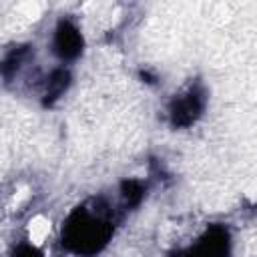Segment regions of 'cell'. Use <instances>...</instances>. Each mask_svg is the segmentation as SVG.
Masks as SVG:
<instances>
[{
	"mask_svg": "<svg viewBox=\"0 0 257 257\" xmlns=\"http://www.w3.org/2000/svg\"><path fill=\"white\" fill-rule=\"evenodd\" d=\"M48 233H50V221H48L46 217L36 215V217L28 223V237H30V241H32L34 245L44 243V239L48 237Z\"/></svg>",
	"mask_w": 257,
	"mask_h": 257,
	"instance_id": "6da1fadb",
	"label": "cell"
}]
</instances>
